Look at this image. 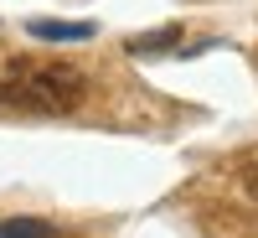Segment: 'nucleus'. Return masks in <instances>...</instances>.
Returning a JSON list of instances; mask_svg holds the SVG:
<instances>
[{
  "label": "nucleus",
  "mask_w": 258,
  "mask_h": 238,
  "mask_svg": "<svg viewBox=\"0 0 258 238\" xmlns=\"http://www.w3.org/2000/svg\"><path fill=\"white\" fill-rule=\"evenodd\" d=\"M0 104L31 114H68L83 104V73L62 68V62H31V68H11L0 78Z\"/></svg>",
  "instance_id": "1"
},
{
  "label": "nucleus",
  "mask_w": 258,
  "mask_h": 238,
  "mask_svg": "<svg viewBox=\"0 0 258 238\" xmlns=\"http://www.w3.org/2000/svg\"><path fill=\"white\" fill-rule=\"evenodd\" d=\"M26 36H36V41H88L93 26L88 21H26Z\"/></svg>",
  "instance_id": "2"
},
{
  "label": "nucleus",
  "mask_w": 258,
  "mask_h": 238,
  "mask_svg": "<svg viewBox=\"0 0 258 238\" xmlns=\"http://www.w3.org/2000/svg\"><path fill=\"white\" fill-rule=\"evenodd\" d=\"M57 228L41 218H0V238H52Z\"/></svg>",
  "instance_id": "3"
},
{
  "label": "nucleus",
  "mask_w": 258,
  "mask_h": 238,
  "mask_svg": "<svg viewBox=\"0 0 258 238\" xmlns=\"http://www.w3.org/2000/svg\"><path fill=\"white\" fill-rule=\"evenodd\" d=\"M176 41H181V26H165V31L135 36V41H129V52H135V57H150V52H160V47H176Z\"/></svg>",
  "instance_id": "4"
}]
</instances>
